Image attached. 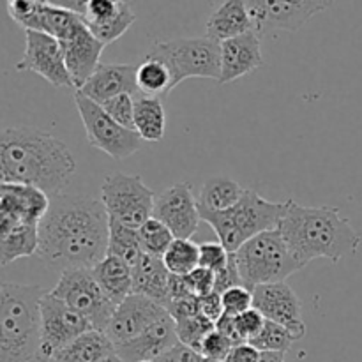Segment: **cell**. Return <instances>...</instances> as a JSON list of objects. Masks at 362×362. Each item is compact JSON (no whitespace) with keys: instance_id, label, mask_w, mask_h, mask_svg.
<instances>
[{"instance_id":"obj_1","label":"cell","mask_w":362,"mask_h":362,"mask_svg":"<svg viewBox=\"0 0 362 362\" xmlns=\"http://www.w3.org/2000/svg\"><path fill=\"white\" fill-rule=\"evenodd\" d=\"M110 216L101 198L60 193L39 223L37 257L57 271L92 269L108 255Z\"/></svg>"},{"instance_id":"obj_2","label":"cell","mask_w":362,"mask_h":362,"mask_svg":"<svg viewBox=\"0 0 362 362\" xmlns=\"http://www.w3.org/2000/svg\"><path fill=\"white\" fill-rule=\"evenodd\" d=\"M76 170L73 152L53 134L28 126L6 127L0 140L2 184H27L49 198L64 193Z\"/></svg>"},{"instance_id":"obj_3","label":"cell","mask_w":362,"mask_h":362,"mask_svg":"<svg viewBox=\"0 0 362 362\" xmlns=\"http://www.w3.org/2000/svg\"><path fill=\"white\" fill-rule=\"evenodd\" d=\"M279 230L304 267L317 258L336 264L356 255L361 244L357 230L336 207H303L288 200Z\"/></svg>"},{"instance_id":"obj_4","label":"cell","mask_w":362,"mask_h":362,"mask_svg":"<svg viewBox=\"0 0 362 362\" xmlns=\"http://www.w3.org/2000/svg\"><path fill=\"white\" fill-rule=\"evenodd\" d=\"M39 285L2 283L0 286V362H30L41 349Z\"/></svg>"},{"instance_id":"obj_5","label":"cell","mask_w":362,"mask_h":362,"mask_svg":"<svg viewBox=\"0 0 362 362\" xmlns=\"http://www.w3.org/2000/svg\"><path fill=\"white\" fill-rule=\"evenodd\" d=\"M288 200L269 202L255 189H246L239 204L225 212L200 211L202 221L212 226L219 243L228 253L239 251L247 240L255 239L260 233L279 228L285 216Z\"/></svg>"},{"instance_id":"obj_6","label":"cell","mask_w":362,"mask_h":362,"mask_svg":"<svg viewBox=\"0 0 362 362\" xmlns=\"http://www.w3.org/2000/svg\"><path fill=\"white\" fill-rule=\"evenodd\" d=\"M233 257L243 285L250 290L271 283H285L293 272L304 269L279 228L247 240Z\"/></svg>"},{"instance_id":"obj_7","label":"cell","mask_w":362,"mask_h":362,"mask_svg":"<svg viewBox=\"0 0 362 362\" xmlns=\"http://www.w3.org/2000/svg\"><path fill=\"white\" fill-rule=\"evenodd\" d=\"M148 57L161 60L170 69L173 87L187 78H221V45L212 39H173L156 42Z\"/></svg>"},{"instance_id":"obj_8","label":"cell","mask_w":362,"mask_h":362,"mask_svg":"<svg viewBox=\"0 0 362 362\" xmlns=\"http://www.w3.org/2000/svg\"><path fill=\"white\" fill-rule=\"evenodd\" d=\"M156 197L140 175L117 172L103 180L101 202L110 219L129 228H141L154 216Z\"/></svg>"},{"instance_id":"obj_9","label":"cell","mask_w":362,"mask_h":362,"mask_svg":"<svg viewBox=\"0 0 362 362\" xmlns=\"http://www.w3.org/2000/svg\"><path fill=\"white\" fill-rule=\"evenodd\" d=\"M49 293L87 318L94 331L105 332L117 310L115 304L98 285L90 269L64 271L59 283L55 288L49 290Z\"/></svg>"},{"instance_id":"obj_10","label":"cell","mask_w":362,"mask_h":362,"mask_svg":"<svg viewBox=\"0 0 362 362\" xmlns=\"http://www.w3.org/2000/svg\"><path fill=\"white\" fill-rule=\"evenodd\" d=\"M74 103L83 122L87 140L92 147L105 152L113 159H126L140 151L144 144L140 134L115 122L103 110L101 105L78 90H74Z\"/></svg>"},{"instance_id":"obj_11","label":"cell","mask_w":362,"mask_h":362,"mask_svg":"<svg viewBox=\"0 0 362 362\" xmlns=\"http://www.w3.org/2000/svg\"><path fill=\"white\" fill-rule=\"evenodd\" d=\"M88 331H94V327L87 318L46 292L41 300V349L37 361L52 362L60 350Z\"/></svg>"},{"instance_id":"obj_12","label":"cell","mask_w":362,"mask_h":362,"mask_svg":"<svg viewBox=\"0 0 362 362\" xmlns=\"http://www.w3.org/2000/svg\"><path fill=\"white\" fill-rule=\"evenodd\" d=\"M332 2L324 0H250L246 2L253 28L258 37L272 30L296 32L315 14L322 13Z\"/></svg>"},{"instance_id":"obj_13","label":"cell","mask_w":362,"mask_h":362,"mask_svg":"<svg viewBox=\"0 0 362 362\" xmlns=\"http://www.w3.org/2000/svg\"><path fill=\"white\" fill-rule=\"evenodd\" d=\"M16 69L39 74L53 87L74 88L69 69L66 66L62 45L59 39L42 32H25V53L16 64Z\"/></svg>"},{"instance_id":"obj_14","label":"cell","mask_w":362,"mask_h":362,"mask_svg":"<svg viewBox=\"0 0 362 362\" xmlns=\"http://www.w3.org/2000/svg\"><path fill=\"white\" fill-rule=\"evenodd\" d=\"M165 223L175 239H187L197 233L202 221L198 200L189 182H175L156 197L154 216Z\"/></svg>"},{"instance_id":"obj_15","label":"cell","mask_w":362,"mask_h":362,"mask_svg":"<svg viewBox=\"0 0 362 362\" xmlns=\"http://www.w3.org/2000/svg\"><path fill=\"white\" fill-rule=\"evenodd\" d=\"M52 198L27 184H0V228L39 225L48 212Z\"/></svg>"},{"instance_id":"obj_16","label":"cell","mask_w":362,"mask_h":362,"mask_svg":"<svg viewBox=\"0 0 362 362\" xmlns=\"http://www.w3.org/2000/svg\"><path fill=\"white\" fill-rule=\"evenodd\" d=\"M253 308L264 315L265 320L283 325L299 338L306 334L303 304L286 283H271L253 288Z\"/></svg>"},{"instance_id":"obj_17","label":"cell","mask_w":362,"mask_h":362,"mask_svg":"<svg viewBox=\"0 0 362 362\" xmlns=\"http://www.w3.org/2000/svg\"><path fill=\"white\" fill-rule=\"evenodd\" d=\"M166 313V308L154 300L133 293L120 306H117L115 315L106 327V336L112 339L113 346L126 345L138 336L144 334L152 324Z\"/></svg>"},{"instance_id":"obj_18","label":"cell","mask_w":362,"mask_h":362,"mask_svg":"<svg viewBox=\"0 0 362 362\" xmlns=\"http://www.w3.org/2000/svg\"><path fill=\"white\" fill-rule=\"evenodd\" d=\"M179 341L177 336V324L172 315L166 311L156 324H152L144 334L138 336L133 341L120 345L115 349V354L124 362H145L158 361Z\"/></svg>"},{"instance_id":"obj_19","label":"cell","mask_w":362,"mask_h":362,"mask_svg":"<svg viewBox=\"0 0 362 362\" xmlns=\"http://www.w3.org/2000/svg\"><path fill=\"white\" fill-rule=\"evenodd\" d=\"M60 45H62L66 66L69 69L74 90H80L101 64L99 59H101L105 45L88 30L85 21L73 32L71 37H67Z\"/></svg>"},{"instance_id":"obj_20","label":"cell","mask_w":362,"mask_h":362,"mask_svg":"<svg viewBox=\"0 0 362 362\" xmlns=\"http://www.w3.org/2000/svg\"><path fill=\"white\" fill-rule=\"evenodd\" d=\"M138 66L134 64H99L95 73L88 78L87 83L80 88L83 95L98 105L120 94H131L136 98L140 94L136 81Z\"/></svg>"},{"instance_id":"obj_21","label":"cell","mask_w":362,"mask_h":362,"mask_svg":"<svg viewBox=\"0 0 362 362\" xmlns=\"http://www.w3.org/2000/svg\"><path fill=\"white\" fill-rule=\"evenodd\" d=\"M264 64L260 37L257 32H247L239 37L221 42V78L219 83L225 85L235 81Z\"/></svg>"},{"instance_id":"obj_22","label":"cell","mask_w":362,"mask_h":362,"mask_svg":"<svg viewBox=\"0 0 362 362\" xmlns=\"http://www.w3.org/2000/svg\"><path fill=\"white\" fill-rule=\"evenodd\" d=\"M170 278L172 274L163 258L144 255L133 267V293L166 308L170 303Z\"/></svg>"},{"instance_id":"obj_23","label":"cell","mask_w":362,"mask_h":362,"mask_svg":"<svg viewBox=\"0 0 362 362\" xmlns=\"http://www.w3.org/2000/svg\"><path fill=\"white\" fill-rule=\"evenodd\" d=\"M247 32H255L253 21L247 13L246 2H240V0L223 2L207 21V37L219 45Z\"/></svg>"},{"instance_id":"obj_24","label":"cell","mask_w":362,"mask_h":362,"mask_svg":"<svg viewBox=\"0 0 362 362\" xmlns=\"http://www.w3.org/2000/svg\"><path fill=\"white\" fill-rule=\"evenodd\" d=\"M90 271L98 285L115 306H120L127 297L133 296V267L120 258L106 255Z\"/></svg>"},{"instance_id":"obj_25","label":"cell","mask_w":362,"mask_h":362,"mask_svg":"<svg viewBox=\"0 0 362 362\" xmlns=\"http://www.w3.org/2000/svg\"><path fill=\"white\" fill-rule=\"evenodd\" d=\"M115 354L112 339L101 331H88L60 350L52 362H103Z\"/></svg>"},{"instance_id":"obj_26","label":"cell","mask_w":362,"mask_h":362,"mask_svg":"<svg viewBox=\"0 0 362 362\" xmlns=\"http://www.w3.org/2000/svg\"><path fill=\"white\" fill-rule=\"evenodd\" d=\"M166 115L163 99L152 95L138 94L134 98V131L144 141L163 140L165 136Z\"/></svg>"},{"instance_id":"obj_27","label":"cell","mask_w":362,"mask_h":362,"mask_svg":"<svg viewBox=\"0 0 362 362\" xmlns=\"http://www.w3.org/2000/svg\"><path fill=\"white\" fill-rule=\"evenodd\" d=\"M246 187L228 177H211L204 182L198 197V209L205 212H225L239 204Z\"/></svg>"},{"instance_id":"obj_28","label":"cell","mask_w":362,"mask_h":362,"mask_svg":"<svg viewBox=\"0 0 362 362\" xmlns=\"http://www.w3.org/2000/svg\"><path fill=\"white\" fill-rule=\"evenodd\" d=\"M39 225H18L0 228V264L7 265L18 258L37 255Z\"/></svg>"},{"instance_id":"obj_29","label":"cell","mask_w":362,"mask_h":362,"mask_svg":"<svg viewBox=\"0 0 362 362\" xmlns=\"http://www.w3.org/2000/svg\"><path fill=\"white\" fill-rule=\"evenodd\" d=\"M136 81L140 94L152 95V98L165 99L173 90V78L168 67L161 60L145 55V59L138 64Z\"/></svg>"},{"instance_id":"obj_30","label":"cell","mask_w":362,"mask_h":362,"mask_svg":"<svg viewBox=\"0 0 362 362\" xmlns=\"http://www.w3.org/2000/svg\"><path fill=\"white\" fill-rule=\"evenodd\" d=\"M108 255L120 258L127 265L134 267L145 255L138 230L129 228V226L120 225V223L110 219Z\"/></svg>"},{"instance_id":"obj_31","label":"cell","mask_w":362,"mask_h":362,"mask_svg":"<svg viewBox=\"0 0 362 362\" xmlns=\"http://www.w3.org/2000/svg\"><path fill=\"white\" fill-rule=\"evenodd\" d=\"M163 262L170 274L187 276L200 267V246L187 239H175L163 257Z\"/></svg>"},{"instance_id":"obj_32","label":"cell","mask_w":362,"mask_h":362,"mask_svg":"<svg viewBox=\"0 0 362 362\" xmlns=\"http://www.w3.org/2000/svg\"><path fill=\"white\" fill-rule=\"evenodd\" d=\"M138 233H140L144 253L156 258L165 257L170 246L175 243V235L172 233V230L156 218H151L141 228H138Z\"/></svg>"},{"instance_id":"obj_33","label":"cell","mask_w":362,"mask_h":362,"mask_svg":"<svg viewBox=\"0 0 362 362\" xmlns=\"http://www.w3.org/2000/svg\"><path fill=\"white\" fill-rule=\"evenodd\" d=\"M300 339L299 336L293 334L292 331H288L283 325L274 324V322H265L264 329L260 331V334L250 343L255 349L260 350V352H276V354H286L292 349L293 343Z\"/></svg>"},{"instance_id":"obj_34","label":"cell","mask_w":362,"mask_h":362,"mask_svg":"<svg viewBox=\"0 0 362 362\" xmlns=\"http://www.w3.org/2000/svg\"><path fill=\"white\" fill-rule=\"evenodd\" d=\"M134 20H136V16H134V13H133V9H131L129 4L122 2L120 4L119 13H117L115 16L110 18V20H106V21H103V23L87 25V27H88V30H90L92 34H94L95 37H98L99 41L106 46V45H110V42L117 41L119 37H122V35L127 32V28L134 23Z\"/></svg>"},{"instance_id":"obj_35","label":"cell","mask_w":362,"mask_h":362,"mask_svg":"<svg viewBox=\"0 0 362 362\" xmlns=\"http://www.w3.org/2000/svg\"><path fill=\"white\" fill-rule=\"evenodd\" d=\"M216 331V324L204 315H194V317L186 318V320L177 322V336L182 345L197 350L200 354L202 343L205 341L209 334Z\"/></svg>"},{"instance_id":"obj_36","label":"cell","mask_w":362,"mask_h":362,"mask_svg":"<svg viewBox=\"0 0 362 362\" xmlns=\"http://www.w3.org/2000/svg\"><path fill=\"white\" fill-rule=\"evenodd\" d=\"M101 106L115 122L134 131V95L120 94L103 103Z\"/></svg>"},{"instance_id":"obj_37","label":"cell","mask_w":362,"mask_h":362,"mask_svg":"<svg viewBox=\"0 0 362 362\" xmlns=\"http://www.w3.org/2000/svg\"><path fill=\"white\" fill-rule=\"evenodd\" d=\"M221 299L225 315L239 317L253 308V290L246 288V286H235V288H230L221 293Z\"/></svg>"},{"instance_id":"obj_38","label":"cell","mask_w":362,"mask_h":362,"mask_svg":"<svg viewBox=\"0 0 362 362\" xmlns=\"http://www.w3.org/2000/svg\"><path fill=\"white\" fill-rule=\"evenodd\" d=\"M230 255L221 243L200 244V267L209 269L214 274L221 272L228 265Z\"/></svg>"},{"instance_id":"obj_39","label":"cell","mask_w":362,"mask_h":362,"mask_svg":"<svg viewBox=\"0 0 362 362\" xmlns=\"http://www.w3.org/2000/svg\"><path fill=\"white\" fill-rule=\"evenodd\" d=\"M120 0H87V11L81 18H83L85 25H98L103 21L110 20L115 16L120 9Z\"/></svg>"},{"instance_id":"obj_40","label":"cell","mask_w":362,"mask_h":362,"mask_svg":"<svg viewBox=\"0 0 362 362\" xmlns=\"http://www.w3.org/2000/svg\"><path fill=\"white\" fill-rule=\"evenodd\" d=\"M265 318L260 311H257L255 308L247 310L246 313L239 315L235 317V325H237V331H239V336L243 338L244 343H251L260 331L264 329L265 325Z\"/></svg>"},{"instance_id":"obj_41","label":"cell","mask_w":362,"mask_h":362,"mask_svg":"<svg viewBox=\"0 0 362 362\" xmlns=\"http://www.w3.org/2000/svg\"><path fill=\"white\" fill-rule=\"evenodd\" d=\"M232 349L233 345L228 338H225L219 331H212L211 334L205 338V341L202 343L200 356L205 357V359L225 362Z\"/></svg>"},{"instance_id":"obj_42","label":"cell","mask_w":362,"mask_h":362,"mask_svg":"<svg viewBox=\"0 0 362 362\" xmlns=\"http://www.w3.org/2000/svg\"><path fill=\"white\" fill-rule=\"evenodd\" d=\"M186 281L194 297H205L214 292L216 274L209 269L198 267L186 276Z\"/></svg>"},{"instance_id":"obj_43","label":"cell","mask_w":362,"mask_h":362,"mask_svg":"<svg viewBox=\"0 0 362 362\" xmlns=\"http://www.w3.org/2000/svg\"><path fill=\"white\" fill-rule=\"evenodd\" d=\"M235 286H244V285H243V279H240L239 269H237L235 257H233V253H232L230 255L228 265H226L221 272H218V274H216L214 292L225 293L226 290L235 288Z\"/></svg>"},{"instance_id":"obj_44","label":"cell","mask_w":362,"mask_h":362,"mask_svg":"<svg viewBox=\"0 0 362 362\" xmlns=\"http://www.w3.org/2000/svg\"><path fill=\"white\" fill-rule=\"evenodd\" d=\"M198 310H200V315H204L205 318H209V320L216 324L225 315L221 293L212 292L205 297H198Z\"/></svg>"},{"instance_id":"obj_45","label":"cell","mask_w":362,"mask_h":362,"mask_svg":"<svg viewBox=\"0 0 362 362\" xmlns=\"http://www.w3.org/2000/svg\"><path fill=\"white\" fill-rule=\"evenodd\" d=\"M204 357L197 352V350L189 349V346L182 345V343H177L172 350L165 354L163 357H159L158 362H202Z\"/></svg>"},{"instance_id":"obj_46","label":"cell","mask_w":362,"mask_h":362,"mask_svg":"<svg viewBox=\"0 0 362 362\" xmlns=\"http://www.w3.org/2000/svg\"><path fill=\"white\" fill-rule=\"evenodd\" d=\"M260 357V350H257L253 345H250V343H243V345H235L230 350L225 362H258Z\"/></svg>"},{"instance_id":"obj_47","label":"cell","mask_w":362,"mask_h":362,"mask_svg":"<svg viewBox=\"0 0 362 362\" xmlns=\"http://www.w3.org/2000/svg\"><path fill=\"white\" fill-rule=\"evenodd\" d=\"M191 297H194V296H193V292H191L189 285H187L186 276L172 274V278H170V303L191 299Z\"/></svg>"},{"instance_id":"obj_48","label":"cell","mask_w":362,"mask_h":362,"mask_svg":"<svg viewBox=\"0 0 362 362\" xmlns=\"http://www.w3.org/2000/svg\"><path fill=\"white\" fill-rule=\"evenodd\" d=\"M216 331L221 332L225 338H228L232 341V345H243V338L239 336L235 325V317H230V315H223L218 322H216Z\"/></svg>"},{"instance_id":"obj_49","label":"cell","mask_w":362,"mask_h":362,"mask_svg":"<svg viewBox=\"0 0 362 362\" xmlns=\"http://www.w3.org/2000/svg\"><path fill=\"white\" fill-rule=\"evenodd\" d=\"M258 362H285V354L262 352V357Z\"/></svg>"},{"instance_id":"obj_50","label":"cell","mask_w":362,"mask_h":362,"mask_svg":"<svg viewBox=\"0 0 362 362\" xmlns=\"http://www.w3.org/2000/svg\"><path fill=\"white\" fill-rule=\"evenodd\" d=\"M103 362H124L122 359H120L119 356H117V354H113V356H110L108 359H105Z\"/></svg>"},{"instance_id":"obj_51","label":"cell","mask_w":362,"mask_h":362,"mask_svg":"<svg viewBox=\"0 0 362 362\" xmlns=\"http://www.w3.org/2000/svg\"><path fill=\"white\" fill-rule=\"evenodd\" d=\"M202 362H221V361H212V359H205V357H204V359H202Z\"/></svg>"},{"instance_id":"obj_52","label":"cell","mask_w":362,"mask_h":362,"mask_svg":"<svg viewBox=\"0 0 362 362\" xmlns=\"http://www.w3.org/2000/svg\"><path fill=\"white\" fill-rule=\"evenodd\" d=\"M145 362H158V361H145Z\"/></svg>"}]
</instances>
